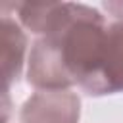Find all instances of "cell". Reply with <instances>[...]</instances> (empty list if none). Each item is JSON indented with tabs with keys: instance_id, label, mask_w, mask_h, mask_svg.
<instances>
[{
	"instance_id": "6da1fadb",
	"label": "cell",
	"mask_w": 123,
	"mask_h": 123,
	"mask_svg": "<svg viewBox=\"0 0 123 123\" xmlns=\"http://www.w3.org/2000/svg\"><path fill=\"white\" fill-rule=\"evenodd\" d=\"M23 27L38 35L29 54V83L40 90L77 85L90 96L123 92V21L85 4L23 2Z\"/></svg>"
},
{
	"instance_id": "7a4b0ae2",
	"label": "cell",
	"mask_w": 123,
	"mask_h": 123,
	"mask_svg": "<svg viewBox=\"0 0 123 123\" xmlns=\"http://www.w3.org/2000/svg\"><path fill=\"white\" fill-rule=\"evenodd\" d=\"M81 100L71 90H37L21 108V123H79Z\"/></svg>"
},
{
	"instance_id": "3957f363",
	"label": "cell",
	"mask_w": 123,
	"mask_h": 123,
	"mask_svg": "<svg viewBox=\"0 0 123 123\" xmlns=\"http://www.w3.org/2000/svg\"><path fill=\"white\" fill-rule=\"evenodd\" d=\"M25 54V35L21 27L8 15L2 17V71H4V92L8 94L10 81L19 75Z\"/></svg>"
}]
</instances>
